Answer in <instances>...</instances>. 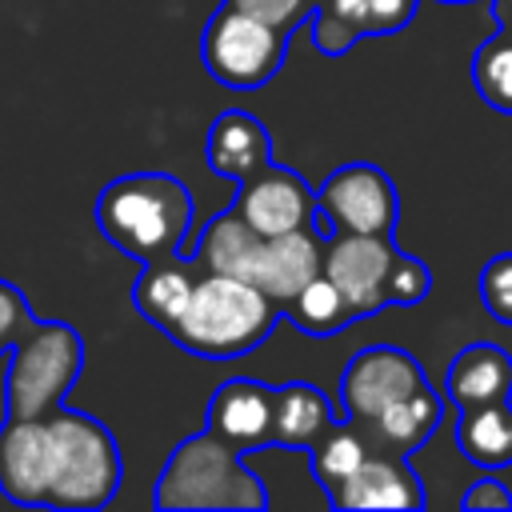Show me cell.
Instances as JSON below:
<instances>
[{"instance_id":"obj_13","label":"cell","mask_w":512,"mask_h":512,"mask_svg":"<svg viewBox=\"0 0 512 512\" xmlns=\"http://www.w3.org/2000/svg\"><path fill=\"white\" fill-rule=\"evenodd\" d=\"M336 508H400V512H412V508H424V488L416 480V472L404 464V456H392V452H368V460L328 496Z\"/></svg>"},{"instance_id":"obj_12","label":"cell","mask_w":512,"mask_h":512,"mask_svg":"<svg viewBox=\"0 0 512 512\" xmlns=\"http://www.w3.org/2000/svg\"><path fill=\"white\" fill-rule=\"evenodd\" d=\"M272 396L276 388L252 376L224 380L208 400V432H216L236 452L264 448L272 440Z\"/></svg>"},{"instance_id":"obj_25","label":"cell","mask_w":512,"mask_h":512,"mask_svg":"<svg viewBox=\"0 0 512 512\" xmlns=\"http://www.w3.org/2000/svg\"><path fill=\"white\" fill-rule=\"evenodd\" d=\"M432 288V272L408 256V252H396L392 256V268H388V280H384V292H388V304H420Z\"/></svg>"},{"instance_id":"obj_6","label":"cell","mask_w":512,"mask_h":512,"mask_svg":"<svg viewBox=\"0 0 512 512\" xmlns=\"http://www.w3.org/2000/svg\"><path fill=\"white\" fill-rule=\"evenodd\" d=\"M288 52V28L264 24L248 12L220 8L200 36V60L212 80L224 88H260L268 84Z\"/></svg>"},{"instance_id":"obj_5","label":"cell","mask_w":512,"mask_h":512,"mask_svg":"<svg viewBox=\"0 0 512 512\" xmlns=\"http://www.w3.org/2000/svg\"><path fill=\"white\" fill-rule=\"evenodd\" d=\"M84 368V340L60 320H36L8 356L4 404L8 416H48L60 408Z\"/></svg>"},{"instance_id":"obj_18","label":"cell","mask_w":512,"mask_h":512,"mask_svg":"<svg viewBox=\"0 0 512 512\" xmlns=\"http://www.w3.org/2000/svg\"><path fill=\"white\" fill-rule=\"evenodd\" d=\"M260 248H264V236H260L236 208H228V212H220V216L200 232L196 264H200L204 272L252 280L256 260H260Z\"/></svg>"},{"instance_id":"obj_20","label":"cell","mask_w":512,"mask_h":512,"mask_svg":"<svg viewBox=\"0 0 512 512\" xmlns=\"http://www.w3.org/2000/svg\"><path fill=\"white\" fill-rule=\"evenodd\" d=\"M456 448L464 460L480 468H508L512 464V404L492 400L476 408H460L456 420Z\"/></svg>"},{"instance_id":"obj_21","label":"cell","mask_w":512,"mask_h":512,"mask_svg":"<svg viewBox=\"0 0 512 512\" xmlns=\"http://www.w3.org/2000/svg\"><path fill=\"white\" fill-rule=\"evenodd\" d=\"M192 288H196V276L184 260L176 256H164V260H152L144 264L136 288H132V304L164 332L176 328V320L184 316L188 300H192Z\"/></svg>"},{"instance_id":"obj_29","label":"cell","mask_w":512,"mask_h":512,"mask_svg":"<svg viewBox=\"0 0 512 512\" xmlns=\"http://www.w3.org/2000/svg\"><path fill=\"white\" fill-rule=\"evenodd\" d=\"M416 12V0H368V36L400 32Z\"/></svg>"},{"instance_id":"obj_33","label":"cell","mask_w":512,"mask_h":512,"mask_svg":"<svg viewBox=\"0 0 512 512\" xmlns=\"http://www.w3.org/2000/svg\"><path fill=\"white\" fill-rule=\"evenodd\" d=\"M444 4H464V0H444Z\"/></svg>"},{"instance_id":"obj_28","label":"cell","mask_w":512,"mask_h":512,"mask_svg":"<svg viewBox=\"0 0 512 512\" xmlns=\"http://www.w3.org/2000/svg\"><path fill=\"white\" fill-rule=\"evenodd\" d=\"M224 4L264 20V24H276V28H292L308 12V0H224Z\"/></svg>"},{"instance_id":"obj_9","label":"cell","mask_w":512,"mask_h":512,"mask_svg":"<svg viewBox=\"0 0 512 512\" xmlns=\"http://www.w3.org/2000/svg\"><path fill=\"white\" fill-rule=\"evenodd\" d=\"M392 256L396 248L388 244V236H368V232H340L324 244V276L340 288L352 316H368L388 304L384 280Z\"/></svg>"},{"instance_id":"obj_10","label":"cell","mask_w":512,"mask_h":512,"mask_svg":"<svg viewBox=\"0 0 512 512\" xmlns=\"http://www.w3.org/2000/svg\"><path fill=\"white\" fill-rule=\"evenodd\" d=\"M232 208L260 232V236H284L296 228H308L316 208V192L304 184V176L280 168V164H264L260 172H252L248 180H240V192L232 200Z\"/></svg>"},{"instance_id":"obj_19","label":"cell","mask_w":512,"mask_h":512,"mask_svg":"<svg viewBox=\"0 0 512 512\" xmlns=\"http://www.w3.org/2000/svg\"><path fill=\"white\" fill-rule=\"evenodd\" d=\"M440 424V396L432 388H420L412 396H404L400 404L384 408L380 416H372L368 424H360L368 432V444L376 452H392V456H408L416 452Z\"/></svg>"},{"instance_id":"obj_17","label":"cell","mask_w":512,"mask_h":512,"mask_svg":"<svg viewBox=\"0 0 512 512\" xmlns=\"http://www.w3.org/2000/svg\"><path fill=\"white\" fill-rule=\"evenodd\" d=\"M332 400L304 380L280 384L272 396V440L276 448H312L332 428Z\"/></svg>"},{"instance_id":"obj_24","label":"cell","mask_w":512,"mask_h":512,"mask_svg":"<svg viewBox=\"0 0 512 512\" xmlns=\"http://www.w3.org/2000/svg\"><path fill=\"white\" fill-rule=\"evenodd\" d=\"M472 80L492 108L512 112V28H504L500 36L480 44V52L472 60Z\"/></svg>"},{"instance_id":"obj_3","label":"cell","mask_w":512,"mask_h":512,"mask_svg":"<svg viewBox=\"0 0 512 512\" xmlns=\"http://www.w3.org/2000/svg\"><path fill=\"white\" fill-rule=\"evenodd\" d=\"M240 456L208 428L180 440L156 480V508H264L268 492Z\"/></svg>"},{"instance_id":"obj_32","label":"cell","mask_w":512,"mask_h":512,"mask_svg":"<svg viewBox=\"0 0 512 512\" xmlns=\"http://www.w3.org/2000/svg\"><path fill=\"white\" fill-rule=\"evenodd\" d=\"M460 504H464V508H500V512H508V508H512V492H508L500 480H476V484L464 492Z\"/></svg>"},{"instance_id":"obj_15","label":"cell","mask_w":512,"mask_h":512,"mask_svg":"<svg viewBox=\"0 0 512 512\" xmlns=\"http://www.w3.org/2000/svg\"><path fill=\"white\" fill-rule=\"evenodd\" d=\"M204 156L220 176L240 184L252 172H260L264 164H272V140H268V132L256 116H248L240 108H228L212 120L208 140H204Z\"/></svg>"},{"instance_id":"obj_7","label":"cell","mask_w":512,"mask_h":512,"mask_svg":"<svg viewBox=\"0 0 512 512\" xmlns=\"http://www.w3.org/2000/svg\"><path fill=\"white\" fill-rule=\"evenodd\" d=\"M316 208L332 232L388 236L396 224V184L376 164H344L320 184Z\"/></svg>"},{"instance_id":"obj_31","label":"cell","mask_w":512,"mask_h":512,"mask_svg":"<svg viewBox=\"0 0 512 512\" xmlns=\"http://www.w3.org/2000/svg\"><path fill=\"white\" fill-rule=\"evenodd\" d=\"M320 12H328L332 20H340L356 40L368 36V0H324Z\"/></svg>"},{"instance_id":"obj_26","label":"cell","mask_w":512,"mask_h":512,"mask_svg":"<svg viewBox=\"0 0 512 512\" xmlns=\"http://www.w3.org/2000/svg\"><path fill=\"white\" fill-rule=\"evenodd\" d=\"M480 300H484V308L500 324H512V252L484 264V272H480Z\"/></svg>"},{"instance_id":"obj_1","label":"cell","mask_w":512,"mask_h":512,"mask_svg":"<svg viewBox=\"0 0 512 512\" xmlns=\"http://www.w3.org/2000/svg\"><path fill=\"white\" fill-rule=\"evenodd\" d=\"M96 224L124 256L152 264L180 252L192 224V192L168 172H128L104 184Z\"/></svg>"},{"instance_id":"obj_8","label":"cell","mask_w":512,"mask_h":512,"mask_svg":"<svg viewBox=\"0 0 512 512\" xmlns=\"http://www.w3.org/2000/svg\"><path fill=\"white\" fill-rule=\"evenodd\" d=\"M420 388H428L420 360L392 344L360 348L340 376V400H344V412L352 416V424H368L372 416H380L384 408L400 404L404 396H412Z\"/></svg>"},{"instance_id":"obj_22","label":"cell","mask_w":512,"mask_h":512,"mask_svg":"<svg viewBox=\"0 0 512 512\" xmlns=\"http://www.w3.org/2000/svg\"><path fill=\"white\" fill-rule=\"evenodd\" d=\"M284 308H288L292 324L300 332H308V336H332V332H340V328H348L356 320L352 308H348V300L340 296V288L324 272L312 276Z\"/></svg>"},{"instance_id":"obj_30","label":"cell","mask_w":512,"mask_h":512,"mask_svg":"<svg viewBox=\"0 0 512 512\" xmlns=\"http://www.w3.org/2000/svg\"><path fill=\"white\" fill-rule=\"evenodd\" d=\"M316 48L324 52V56H340V52H348L352 44H356V36L340 24V20H332L328 12H316Z\"/></svg>"},{"instance_id":"obj_16","label":"cell","mask_w":512,"mask_h":512,"mask_svg":"<svg viewBox=\"0 0 512 512\" xmlns=\"http://www.w3.org/2000/svg\"><path fill=\"white\" fill-rule=\"evenodd\" d=\"M444 392L456 408H476L512 396V356L500 344H468L452 356Z\"/></svg>"},{"instance_id":"obj_2","label":"cell","mask_w":512,"mask_h":512,"mask_svg":"<svg viewBox=\"0 0 512 512\" xmlns=\"http://www.w3.org/2000/svg\"><path fill=\"white\" fill-rule=\"evenodd\" d=\"M276 316H280V304L252 280L204 272L192 288L184 316L168 336L192 356L232 360L260 348L276 328Z\"/></svg>"},{"instance_id":"obj_4","label":"cell","mask_w":512,"mask_h":512,"mask_svg":"<svg viewBox=\"0 0 512 512\" xmlns=\"http://www.w3.org/2000/svg\"><path fill=\"white\" fill-rule=\"evenodd\" d=\"M52 428V484L48 504L68 512L104 508L120 488V448L112 432L88 412H48Z\"/></svg>"},{"instance_id":"obj_23","label":"cell","mask_w":512,"mask_h":512,"mask_svg":"<svg viewBox=\"0 0 512 512\" xmlns=\"http://www.w3.org/2000/svg\"><path fill=\"white\" fill-rule=\"evenodd\" d=\"M372 444L360 436V424L356 428H340L332 424L316 444H312V472L320 480V488L332 496L364 460H368Z\"/></svg>"},{"instance_id":"obj_11","label":"cell","mask_w":512,"mask_h":512,"mask_svg":"<svg viewBox=\"0 0 512 512\" xmlns=\"http://www.w3.org/2000/svg\"><path fill=\"white\" fill-rule=\"evenodd\" d=\"M52 428L48 416H8L0 428V492L16 504H48Z\"/></svg>"},{"instance_id":"obj_27","label":"cell","mask_w":512,"mask_h":512,"mask_svg":"<svg viewBox=\"0 0 512 512\" xmlns=\"http://www.w3.org/2000/svg\"><path fill=\"white\" fill-rule=\"evenodd\" d=\"M32 324H36V320H32V312H28L24 296H20V288H12V284L0 280V356H4L8 348H16V340H20Z\"/></svg>"},{"instance_id":"obj_14","label":"cell","mask_w":512,"mask_h":512,"mask_svg":"<svg viewBox=\"0 0 512 512\" xmlns=\"http://www.w3.org/2000/svg\"><path fill=\"white\" fill-rule=\"evenodd\" d=\"M320 272H324V244H320V236L308 232V228H296V232H284V236H264L252 284L264 288L276 304H288Z\"/></svg>"}]
</instances>
